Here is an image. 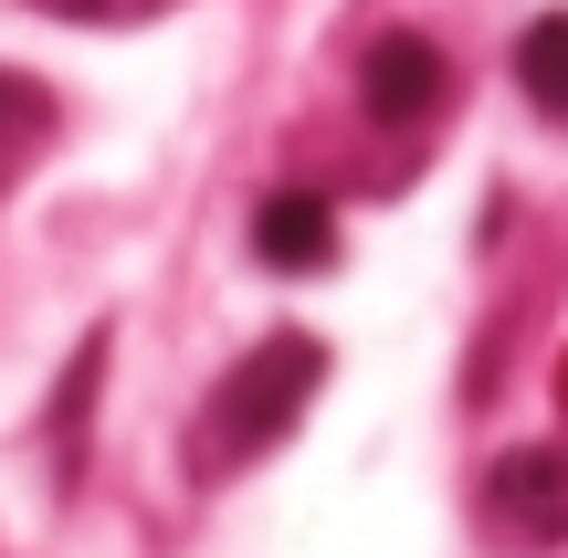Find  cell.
Masks as SVG:
<instances>
[{
	"label": "cell",
	"instance_id": "6da1fadb",
	"mask_svg": "<svg viewBox=\"0 0 568 558\" xmlns=\"http://www.w3.org/2000/svg\"><path fill=\"white\" fill-rule=\"evenodd\" d=\"M326 390V348L305 327H274L264 348H243L222 369V390L201 400V422H190V475H243V464H264L284 433L305 422V400Z\"/></svg>",
	"mask_w": 568,
	"mask_h": 558
},
{
	"label": "cell",
	"instance_id": "7a4b0ae2",
	"mask_svg": "<svg viewBox=\"0 0 568 558\" xmlns=\"http://www.w3.org/2000/svg\"><path fill=\"white\" fill-rule=\"evenodd\" d=\"M358 105H368V126H432L453 105V63H443V42H422V32H379L358 53Z\"/></svg>",
	"mask_w": 568,
	"mask_h": 558
},
{
	"label": "cell",
	"instance_id": "3957f363",
	"mask_svg": "<svg viewBox=\"0 0 568 558\" xmlns=\"http://www.w3.org/2000/svg\"><path fill=\"white\" fill-rule=\"evenodd\" d=\"M485 527L506 548H558L568 538V454L558 443H527L485 475Z\"/></svg>",
	"mask_w": 568,
	"mask_h": 558
},
{
	"label": "cell",
	"instance_id": "277c9868",
	"mask_svg": "<svg viewBox=\"0 0 568 558\" xmlns=\"http://www.w3.org/2000/svg\"><path fill=\"white\" fill-rule=\"evenodd\" d=\"M253 253L274 274H326L337 264V211L316 190H274V201H253Z\"/></svg>",
	"mask_w": 568,
	"mask_h": 558
},
{
	"label": "cell",
	"instance_id": "5b68a950",
	"mask_svg": "<svg viewBox=\"0 0 568 558\" xmlns=\"http://www.w3.org/2000/svg\"><path fill=\"white\" fill-rule=\"evenodd\" d=\"M53 126H63V105L42 95L32 74H11V63H0V190H11L42 148H53Z\"/></svg>",
	"mask_w": 568,
	"mask_h": 558
},
{
	"label": "cell",
	"instance_id": "8992f818",
	"mask_svg": "<svg viewBox=\"0 0 568 558\" xmlns=\"http://www.w3.org/2000/svg\"><path fill=\"white\" fill-rule=\"evenodd\" d=\"M516 84H527V105L548 126H568V11H537L516 32Z\"/></svg>",
	"mask_w": 568,
	"mask_h": 558
},
{
	"label": "cell",
	"instance_id": "52a82bcc",
	"mask_svg": "<svg viewBox=\"0 0 568 558\" xmlns=\"http://www.w3.org/2000/svg\"><path fill=\"white\" fill-rule=\"evenodd\" d=\"M42 11H63V21H159L169 0H42Z\"/></svg>",
	"mask_w": 568,
	"mask_h": 558
}]
</instances>
